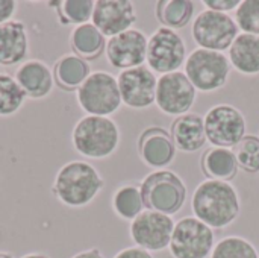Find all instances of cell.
<instances>
[{
    "mask_svg": "<svg viewBox=\"0 0 259 258\" xmlns=\"http://www.w3.org/2000/svg\"><path fill=\"white\" fill-rule=\"evenodd\" d=\"M103 186L102 175L91 163L73 160L61 166L56 172L52 195L64 207L82 208L99 196Z\"/></svg>",
    "mask_w": 259,
    "mask_h": 258,
    "instance_id": "1",
    "label": "cell"
},
{
    "mask_svg": "<svg viewBox=\"0 0 259 258\" xmlns=\"http://www.w3.org/2000/svg\"><path fill=\"white\" fill-rule=\"evenodd\" d=\"M196 217L209 228L231 225L240 213V201L235 189L219 179L203 181L193 195Z\"/></svg>",
    "mask_w": 259,
    "mask_h": 258,
    "instance_id": "2",
    "label": "cell"
},
{
    "mask_svg": "<svg viewBox=\"0 0 259 258\" xmlns=\"http://www.w3.org/2000/svg\"><path fill=\"white\" fill-rule=\"evenodd\" d=\"M73 149L90 160L111 157L120 144V129L109 117L83 116L71 129Z\"/></svg>",
    "mask_w": 259,
    "mask_h": 258,
    "instance_id": "3",
    "label": "cell"
},
{
    "mask_svg": "<svg viewBox=\"0 0 259 258\" xmlns=\"http://www.w3.org/2000/svg\"><path fill=\"white\" fill-rule=\"evenodd\" d=\"M76 102L85 116H112L123 103L117 78L108 71H93L76 90Z\"/></svg>",
    "mask_w": 259,
    "mask_h": 258,
    "instance_id": "4",
    "label": "cell"
},
{
    "mask_svg": "<svg viewBox=\"0 0 259 258\" xmlns=\"http://www.w3.org/2000/svg\"><path fill=\"white\" fill-rule=\"evenodd\" d=\"M140 192L146 208L167 216L179 211L187 196V189L182 179L168 170L147 175L141 182Z\"/></svg>",
    "mask_w": 259,
    "mask_h": 258,
    "instance_id": "5",
    "label": "cell"
},
{
    "mask_svg": "<svg viewBox=\"0 0 259 258\" xmlns=\"http://www.w3.org/2000/svg\"><path fill=\"white\" fill-rule=\"evenodd\" d=\"M187 78L200 91H214L226 84L229 61L222 52L197 49L187 59Z\"/></svg>",
    "mask_w": 259,
    "mask_h": 258,
    "instance_id": "6",
    "label": "cell"
},
{
    "mask_svg": "<svg viewBox=\"0 0 259 258\" xmlns=\"http://www.w3.org/2000/svg\"><path fill=\"white\" fill-rule=\"evenodd\" d=\"M168 246L175 258H206L214 246V233L197 217H185L175 225Z\"/></svg>",
    "mask_w": 259,
    "mask_h": 258,
    "instance_id": "7",
    "label": "cell"
},
{
    "mask_svg": "<svg viewBox=\"0 0 259 258\" xmlns=\"http://www.w3.org/2000/svg\"><path fill=\"white\" fill-rule=\"evenodd\" d=\"M238 33L237 23L225 12L206 9L193 24V36L202 49L222 52L232 46Z\"/></svg>",
    "mask_w": 259,
    "mask_h": 258,
    "instance_id": "8",
    "label": "cell"
},
{
    "mask_svg": "<svg viewBox=\"0 0 259 258\" xmlns=\"http://www.w3.org/2000/svg\"><path fill=\"white\" fill-rule=\"evenodd\" d=\"M206 138L217 148H231L241 141L246 132L243 114L231 105H217L211 108L205 119Z\"/></svg>",
    "mask_w": 259,
    "mask_h": 258,
    "instance_id": "9",
    "label": "cell"
},
{
    "mask_svg": "<svg viewBox=\"0 0 259 258\" xmlns=\"http://www.w3.org/2000/svg\"><path fill=\"white\" fill-rule=\"evenodd\" d=\"M175 222L158 211H143L131 224V237L144 251H161L170 245Z\"/></svg>",
    "mask_w": 259,
    "mask_h": 258,
    "instance_id": "10",
    "label": "cell"
},
{
    "mask_svg": "<svg viewBox=\"0 0 259 258\" xmlns=\"http://www.w3.org/2000/svg\"><path fill=\"white\" fill-rule=\"evenodd\" d=\"M155 100L165 114L184 116L191 109L196 100V88L185 73H167L158 79Z\"/></svg>",
    "mask_w": 259,
    "mask_h": 258,
    "instance_id": "11",
    "label": "cell"
},
{
    "mask_svg": "<svg viewBox=\"0 0 259 258\" xmlns=\"http://www.w3.org/2000/svg\"><path fill=\"white\" fill-rule=\"evenodd\" d=\"M147 62L159 73H173L185 59V44L179 33L168 27H159L147 44Z\"/></svg>",
    "mask_w": 259,
    "mask_h": 258,
    "instance_id": "12",
    "label": "cell"
},
{
    "mask_svg": "<svg viewBox=\"0 0 259 258\" xmlns=\"http://www.w3.org/2000/svg\"><path fill=\"white\" fill-rule=\"evenodd\" d=\"M147 38L138 29H129L106 41V58L108 62L123 70L141 67L147 58Z\"/></svg>",
    "mask_w": 259,
    "mask_h": 258,
    "instance_id": "13",
    "label": "cell"
},
{
    "mask_svg": "<svg viewBox=\"0 0 259 258\" xmlns=\"http://www.w3.org/2000/svg\"><path fill=\"white\" fill-rule=\"evenodd\" d=\"M121 102L131 108H147L156 99L158 79L146 67H135L120 71L117 76Z\"/></svg>",
    "mask_w": 259,
    "mask_h": 258,
    "instance_id": "14",
    "label": "cell"
},
{
    "mask_svg": "<svg viewBox=\"0 0 259 258\" xmlns=\"http://www.w3.org/2000/svg\"><path fill=\"white\" fill-rule=\"evenodd\" d=\"M137 14L134 3L129 0H97L91 23L103 33V36H115L131 29Z\"/></svg>",
    "mask_w": 259,
    "mask_h": 258,
    "instance_id": "15",
    "label": "cell"
},
{
    "mask_svg": "<svg viewBox=\"0 0 259 258\" xmlns=\"http://www.w3.org/2000/svg\"><path fill=\"white\" fill-rule=\"evenodd\" d=\"M14 79L21 87L26 97L32 100L46 99L52 94L55 87L52 67L38 58H29L21 62L15 68Z\"/></svg>",
    "mask_w": 259,
    "mask_h": 258,
    "instance_id": "16",
    "label": "cell"
},
{
    "mask_svg": "<svg viewBox=\"0 0 259 258\" xmlns=\"http://www.w3.org/2000/svg\"><path fill=\"white\" fill-rule=\"evenodd\" d=\"M29 35L27 27L20 20L0 24V65L14 67L27 59Z\"/></svg>",
    "mask_w": 259,
    "mask_h": 258,
    "instance_id": "17",
    "label": "cell"
},
{
    "mask_svg": "<svg viewBox=\"0 0 259 258\" xmlns=\"http://www.w3.org/2000/svg\"><path fill=\"white\" fill-rule=\"evenodd\" d=\"M138 151L143 161L150 167L168 166L176 155L171 135L161 128H147L140 135Z\"/></svg>",
    "mask_w": 259,
    "mask_h": 258,
    "instance_id": "18",
    "label": "cell"
},
{
    "mask_svg": "<svg viewBox=\"0 0 259 258\" xmlns=\"http://www.w3.org/2000/svg\"><path fill=\"white\" fill-rule=\"evenodd\" d=\"M52 71L55 85L67 93L76 91L93 73L88 61L74 55L73 52L59 56L52 67Z\"/></svg>",
    "mask_w": 259,
    "mask_h": 258,
    "instance_id": "19",
    "label": "cell"
},
{
    "mask_svg": "<svg viewBox=\"0 0 259 258\" xmlns=\"http://www.w3.org/2000/svg\"><path fill=\"white\" fill-rule=\"evenodd\" d=\"M171 140L184 152H196L206 141L205 122L200 116L184 114L171 123Z\"/></svg>",
    "mask_w": 259,
    "mask_h": 258,
    "instance_id": "20",
    "label": "cell"
},
{
    "mask_svg": "<svg viewBox=\"0 0 259 258\" xmlns=\"http://www.w3.org/2000/svg\"><path fill=\"white\" fill-rule=\"evenodd\" d=\"M70 46L74 55L88 61L102 55V52L106 49V40L103 33L90 21L73 27L70 33Z\"/></svg>",
    "mask_w": 259,
    "mask_h": 258,
    "instance_id": "21",
    "label": "cell"
},
{
    "mask_svg": "<svg viewBox=\"0 0 259 258\" xmlns=\"http://www.w3.org/2000/svg\"><path fill=\"white\" fill-rule=\"evenodd\" d=\"M231 62L246 75L259 73V36L252 33L237 35L229 49Z\"/></svg>",
    "mask_w": 259,
    "mask_h": 258,
    "instance_id": "22",
    "label": "cell"
},
{
    "mask_svg": "<svg viewBox=\"0 0 259 258\" xmlns=\"http://www.w3.org/2000/svg\"><path fill=\"white\" fill-rule=\"evenodd\" d=\"M203 170L208 176L226 182L237 175L238 163L232 151L226 148H214L206 151L203 157Z\"/></svg>",
    "mask_w": 259,
    "mask_h": 258,
    "instance_id": "23",
    "label": "cell"
},
{
    "mask_svg": "<svg viewBox=\"0 0 259 258\" xmlns=\"http://www.w3.org/2000/svg\"><path fill=\"white\" fill-rule=\"evenodd\" d=\"M49 6L53 8L58 14V21L62 26H80L90 23L94 12V0H59L49 2Z\"/></svg>",
    "mask_w": 259,
    "mask_h": 258,
    "instance_id": "24",
    "label": "cell"
},
{
    "mask_svg": "<svg viewBox=\"0 0 259 258\" xmlns=\"http://www.w3.org/2000/svg\"><path fill=\"white\" fill-rule=\"evenodd\" d=\"M144 204L141 192L135 186H121L112 195V210L124 220H134L143 213Z\"/></svg>",
    "mask_w": 259,
    "mask_h": 258,
    "instance_id": "25",
    "label": "cell"
},
{
    "mask_svg": "<svg viewBox=\"0 0 259 258\" xmlns=\"http://www.w3.org/2000/svg\"><path fill=\"white\" fill-rule=\"evenodd\" d=\"M26 99L14 76L0 71V117L15 116L23 108Z\"/></svg>",
    "mask_w": 259,
    "mask_h": 258,
    "instance_id": "26",
    "label": "cell"
},
{
    "mask_svg": "<svg viewBox=\"0 0 259 258\" xmlns=\"http://www.w3.org/2000/svg\"><path fill=\"white\" fill-rule=\"evenodd\" d=\"M156 14L161 23L170 27L185 26L194 11V5L190 0H161L156 3Z\"/></svg>",
    "mask_w": 259,
    "mask_h": 258,
    "instance_id": "27",
    "label": "cell"
},
{
    "mask_svg": "<svg viewBox=\"0 0 259 258\" xmlns=\"http://www.w3.org/2000/svg\"><path fill=\"white\" fill-rule=\"evenodd\" d=\"M211 258H259L252 243L241 237H226L212 249Z\"/></svg>",
    "mask_w": 259,
    "mask_h": 258,
    "instance_id": "28",
    "label": "cell"
},
{
    "mask_svg": "<svg viewBox=\"0 0 259 258\" xmlns=\"http://www.w3.org/2000/svg\"><path fill=\"white\" fill-rule=\"evenodd\" d=\"M234 155L240 167L246 172H259V138L255 135H244L240 143L234 146Z\"/></svg>",
    "mask_w": 259,
    "mask_h": 258,
    "instance_id": "29",
    "label": "cell"
},
{
    "mask_svg": "<svg viewBox=\"0 0 259 258\" xmlns=\"http://www.w3.org/2000/svg\"><path fill=\"white\" fill-rule=\"evenodd\" d=\"M237 26L246 33L259 36V0H244L237 8Z\"/></svg>",
    "mask_w": 259,
    "mask_h": 258,
    "instance_id": "30",
    "label": "cell"
},
{
    "mask_svg": "<svg viewBox=\"0 0 259 258\" xmlns=\"http://www.w3.org/2000/svg\"><path fill=\"white\" fill-rule=\"evenodd\" d=\"M18 3L15 0H0V24L14 20Z\"/></svg>",
    "mask_w": 259,
    "mask_h": 258,
    "instance_id": "31",
    "label": "cell"
},
{
    "mask_svg": "<svg viewBox=\"0 0 259 258\" xmlns=\"http://www.w3.org/2000/svg\"><path fill=\"white\" fill-rule=\"evenodd\" d=\"M208 8H211L212 11H219V12H225V11H231L235 9L237 6H240V0H205L203 2Z\"/></svg>",
    "mask_w": 259,
    "mask_h": 258,
    "instance_id": "32",
    "label": "cell"
},
{
    "mask_svg": "<svg viewBox=\"0 0 259 258\" xmlns=\"http://www.w3.org/2000/svg\"><path fill=\"white\" fill-rule=\"evenodd\" d=\"M114 258H153L149 251H144L141 248H126L120 251Z\"/></svg>",
    "mask_w": 259,
    "mask_h": 258,
    "instance_id": "33",
    "label": "cell"
},
{
    "mask_svg": "<svg viewBox=\"0 0 259 258\" xmlns=\"http://www.w3.org/2000/svg\"><path fill=\"white\" fill-rule=\"evenodd\" d=\"M71 258H105V257H103V254H102L99 249L93 248V249H85V251H80V252L74 254V255H73Z\"/></svg>",
    "mask_w": 259,
    "mask_h": 258,
    "instance_id": "34",
    "label": "cell"
},
{
    "mask_svg": "<svg viewBox=\"0 0 259 258\" xmlns=\"http://www.w3.org/2000/svg\"><path fill=\"white\" fill-rule=\"evenodd\" d=\"M20 258H50L46 254H41V252H29V254H24L23 257Z\"/></svg>",
    "mask_w": 259,
    "mask_h": 258,
    "instance_id": "35",
    "label": "cell"
},
{
    "mask_svg": "<svg viewBox=\"0 0 259 258\" xmlns=\"http://www.w3.org/2000/svg\"><path fill=\"white\" fill-rule=\"evenodd\" d=\"M0 258H14V257H12V254H9V252L0 251Z\"/></svg>",
    "mask_w": 259,
    "mask_h": 258,
    "instance_id": "36",
    "label": "cell"
}]
</instances>
